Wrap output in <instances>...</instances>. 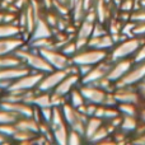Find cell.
I'll return each instance as SVG.
<instances>
[{
  "label": "cell",
  "mask_w": 145,
  "mask_h": 145,
  "mask_svg": "<svg viewBox=\"0 0 145 145\" xmlns=\"http://www.w3.org/2000/svg\"><path fill=\"white\" fill-rule=\"evenodd\" d=\"M115 46V41H113L112 36L110 33L105 36H99V37H90L88 41V47L97 48V50H111Z\"/></svg>",
  "instance_id": "2e32d148"
},
{
  "label": "cell",
  "mask_w": 145,
  "mask_h": 145,
  "mask_svg": "<svg viewBox=\"0 0 145 145\" xmlns=\"http://www.w3.org/2000/svg\"><path fill=\"white\" fill-rule=\"evenodd\" d=\"M41 110V118L42 122H51V117H52V107H45V108H40Z\"/></svg>",
  "instance_id": "f35d334b"
},
{
  "label": "cell",
  "mask_w": 145,
  "mask_h": 145,
  "mask_svg": "<svg viewBox=\"0 0 145 145\" xmlns=\"http://www.w3.org/2000/svg\"><path fill=\"white\" fill-rule=\"evenodd\" d=\"M18 120V116L15 115L12 111L4 110V108H0V125H4V123H14Z\"/></svg>",
  "instance_id": "1f68e13d"
},
{
  "label": "cell",
  "mask_w": 145,
  "mask_h": 145,
  "mask_svg": "<svg viewBox=\"0 0 145 145\" xmlns=\"http://www.w3.org/2000/svg\"><path fill=\"white\" fill-rule=\"evenodd\" d=\"M54 1H60V3H66L68 4V0H54Z\"/></svg>",
  "instance_id": "681fc988"
},
{
  "label": "cell",
  "mask_w": 145,
  "mask_h": 145,
  "mask_svg": "<svg viewBox=\"0 0 145 145\" xmlns=\"http://www.w3.org/2000/svg\"><path fill=\"white\" fill-rule=\"evenodd\" d=\"M40 52L54 69H65L71 63V59L66 56L60 48H43V50H40Z\"/></svg>",
  "instance_id": "52a82bcc"
},
{
  "label": "cell",
  "mask_w": 145,
  "mask_h": 145,
  "mask_svg": "<svg viewBox=\"0 0 145 145\" xmlns=\"http://www.w3.org/2000/svg\"><path fill=\"white\" fill-rule=\"evenodd\" d=\"M144 107H145V105H144Z\"/></svg>",
  "instance_id": "816d5d0a"
},
{
  "label": "cell",
  "mask_w": 145,
  "mask_h": 145,
  "mask_svg": "<svg viewBox=\"0 0 145 145\" xmlns=\"http://www.w3.org/2000/svg\"><path fill=\"white\" fill-rule=\"evenodd\" d=\"M0 10H1V9H0Z\"/></svg>",
  "instance_id": "f5cc1de1"
},
{
  "label": "cell",
  "mask_w": 145,
  "mask_h": 145,
  "mask_svg": "<svg viewBox=\"0 0 145 145\" xmlns=\"http://www.w3.org/2000/svg\"><path fill=\"white\" fill-rule=\"evenodd\" d=\"M134 64H135L134 63V59H131V57H126V59H122V60L115 61V63H112V66H111L110 71H108L107 78L111 82L116 83L133 68Z\"/></svg>",
  "instance_id": "8fae6325"
},
{
  "label": "cell",
  "mask_w": 145,
  "mask_h": 145,
  "mask_svg": "<svg viewBox=\"0 0 145 145\" xmlns=\"http://www.w3.org/2000/svg\"><path fill=\"white\" fill-rule=\"evenodd\" d=\"M111 66H112V63H111L107 57L106 60L93 65V68L90 69V71L88 72V74H85L84 76L80 79V83H82V84H92V83H95L97 80L107 76Z\"/></svg>",
  "instance_id": "9c48e42d"
},
{
  "label": "cell",
  "mask_w": 145,
  "mask_h": 145,
  "mask_svg": "<svg viewBox=\"0 0 145 145\" xmlns=\"http://www.w3.org/2000/svg\"><path fill=\"white\" fill-rule=\"evenodd\" d=\"M134 5H135V0H122V3H121V10H123V12H131V10H134Z\"/></svg>",
  "instance_id": "60d3db41"
},
{
  "label": "cell",
  "mask_w": 145,
  "mask_h": 145,
  "mask_svg": "<svg viewBox=\"0 0 145 145\" xmlns=\"http://www.w3.org/2000/svg\"><path fill=\"white\" fill-rule=\"evenodd\" d=\"M54 36V28L45 20V18L38 19L32 35L29 36V40H36V38H45V37H52Z\"/></svg>",
  "instance_id": "e0dca14e"
},
{
  "label": "cell",
  "mask_w": 145,
  "mask_h": 145,
  "mask_svg": "<svg viewBox=\"0 0 145 145\" xmlns=\"http://www.w3.org/2000/svg\"><path fill=\"white\" fill-rule=\"evenodd\" d=\"M31 105L36 106L38 108L52 107V105H51V92H40L38 90L31 101Z\"/></svg>",
  "instance_id": "cb8c5ba5"
},
{
  "label": "cell",
  "mask_w": 145,
  "mask_h": 145,
  "mask_svg": "<svg viewBox=\"0 0 145 145\" xmlns=\"http://www.w3.org/2000/svg\"><path fill=\"white\" fill-rule=\"evenodd\" d=\"M66 75H68V71L65 69H54L52 71L46 72L41 82L38 83L37 89L40 92H54V89Z\"/></svg>",
  "instance_id": "ba28073f"
},
{
  "label": "cell",
  "mask_w": 145,
  "mask_h": 145,
  "mask_svg": "<svg viewBox=\"0 0 145 145\" xmlns=\"http://www.w3.org/2000/svg\"><path fill=\"white\" fill-rule=\"evenodd\" d=\"M68 102L65 95H61V94H57L55 92H51V105L54 106H57V107H61L64 103Z\"/></svg>",
  "instance_id": "8d00e7d4"
},
{
  "label": "cell",
  "mask_w": 145,
  "mask_h": 145,
  "mask_svg": "<svg viewBox=\"0 0 145 145\" xmlns=\"http://www.w3.org/2000/svg\"><path fill=\"white\" fill-rule=\"evenodd\" d=\"M9 143V138L4 136L1 133H0V144H8Z\"/></svg>",
  "instance_id": "7dc6e473"
},
{
  "label": "cell",
  "mask_w": 145,
  "mask_h": 145,
  "mask_svg": "<svg viewBox=\"0 0 145 145\" xmlns=\"http://www.w3.org/2000/svg\"><path fill=\"white\" fill-rule=\"evenodd\" d=\"M43 72H38V71H32L24 74L23 76L18 78L17 80L10 84V87L8 88L7 90H10V92H19V93H24L27 90L31 89H36L38 85V83L41 82V79L43 78ZM5 90V92H7Z\"/></svg>",
  "instance_id": "5b68a950"
},
{
  "label": "cell",
  "mask_w": 145,
  "mask_h": 145,
  "mask_svg": "<svg viewBox=\"0 0 145 145\" xmlns=\"http://www.w3.org/2000/svg\"><path fill=\"white\" fill-rule=\"evenodd\" d=\"M120 113L121 112L118 111V108H116V107H110V106H105V105H98L94 116H97V117L102 118V120H105V121H108V120H111V118L118 116Z\"/></svg>",
  "instance_id": "7402d4cb"
},
{
  "label": "cell",
  "mask_w": 145,
  "mask_h": 145,
  "mask_svg": "<svg viewBox=\"0 0 145 145\" xmlns=\"http://www.w3.org/2000/svg\"><path fill=\"white\" fill-rule=\"evenodd\" d=\"M84 135H82L80 133L75 130H69V135H68V144L69 145H80L84 141Z\"/></svg>",
  "instance_id": "d6a6232c"
},
{
  "label": "cell",
  "mask_w": 145,
  "mask_h": 145,
  "mask_svg": "<svg viewBox=\"0 0 145 145\" xmlns=\"http://www.w3.org/2000/svg\"><path fill=\"white\" fill-rule=\"evenodd\" d=\"M60 50L63 51L66 56H69V57L71 59L72 56L78 52V47H76V43H75V38L74 40H70L69 42H66L63 47H60Z\"/></svg>",
  "instance_id": "836d02e7"
},
{
  "label": "cell",
  "mask_w": 145,
  "mask_h": 145,
  "mask_svg": "<svg viewBox=\"0 0 145 145\" xmlns=\"http://www.w3.org/2000/svg\"><path fill=\"white\" fill-rule=\"evenodd\" d=\"M134 144H145V134L143 135L138 136V138H135V140H134Z\"/></svg>",
  "instance_id": "f6af8a7d"
},
{
  "label": "cell",
  "mask_w": 145,
  "mask_h": 145,
  "mask_svg": "<svg viewBox=\"0 0 145 145\" xmlns=\"http://www.w3.org/2000/svg\"><path fill=\"white\" fill-rule=\"evenodd\" d=\"M108 33V28H106V23H101V22H95L94 23V28H93V33L92 37H99V36H105Z\"/></svg>",
  "instance_id": "d590c367"
},
{
  "label": "cell",
  "mask_w": 145,
  "mask_h": 145,
  "mask_svg": "<svg viewBox=\"0 0 145 145\" xmlns=\"http://www.w3.org/2000/svg\"><path fill=\"white\" fill-rule=\"evenodd\" d=\"M25 42L24 37L15 36V37L0 38V55H8V54H15L18 48H20Z\"/></svg>",
  "instance_id": "5bb4252c"
},
{
  "label": "cell",
  "mask_w": 145,
  "mask_h": 145,
  "mask_svg": "<svg viewBox=\"0 0 145 145\" xmlns=\"http://www.w3.org/2000/svg\"><path fill=\"white\" fill-rule=\"evenodd\" d=\"M29 71L31 69L25 64H20V65L12 66V68H3L0 69V82H14Z\"/></svg>",
  "instance_id": "4fadbf2b"
},
{
  "label": "cell",
  "mask_w": 145,
  "mask_h": 145,
  "mask_svg": "<svg viewBox=\"0 0 145 145\" xmlns=\"http://www.w3.org/2000/svg\"><path fill=\"white\" fill-rule=\"evenodd\" d=\"M139 117L141 118V121L145 122V107L144 108H139Z\"/></svg>",
  "instance_id": "bcb514c9"
},
{
  "label": "cell",
  "mask_w": 145,
  "mask_h": 145,
  "mask_svg": "<svg viewBox=\"0 0 145 145\" xmlns=\"http://www.w3.org/2000/svg\"><path fill=\"white\" fill-rule=\"evenodd\" d=\"M18 127L17 125L14 123H4V125H0V133L3 134L4 136H7V138L12 139L13 135H14L15 133H17Z\"/></svg>",
  "instance_id": "e575fe53"
},
{
  "label": "cell",
  "mask_w": 145,
  "mask_h": 145,
  "mask_svg": "<svg viewBox=\"0 0 145 145\" xmlns=\"http://www.w3.org/2000/svg\"><path fill=\"white\" fill-rule=\"evenodd\" d=\"M108 57V51L97 50L92 47H85L79 50L71 57V63L76 65H95Z\"/></svg>",
  "instance_id": "277c9868"
},
{
  "label": "cell",
  "mask_w": 145,
  "mask_h": 145,
  "mask_svg": "<svg viewBox=\"0 0 145 145\" xmlns=\"http://www.w3.org/2000/svg\"><path fill=\"white\" fill-rule=\"evenodd\" d=\"M144 42H145V37L134 36V37L126 38V40L116 43V45L111 48V52L108 54V60H110L111 63H115V61L134 56L136 51L139 50V47H140Z\"/></svg>",
  "instance_id": "7a4b0ae2"
},
{
  "label": "cell",
  "mask_w": 145,
  "mask_h": 145,
  "mask_svg": "<svg viewBox=\"0 0 145 145\" xmlns=\"http://www.w3.org/2000/svg\"><path fill=\"white\" fill-rule=\"evenodd\" d=\"M37 135L38 134L31 133L28 130H20V129H18L17 133L13 135L12 140L17 141L19 144H35V138Z\"/></svg>",
  "instance_id": "484cf974"
},
{
  "label": "cell",
  "mask_w": 145,
  "mask_h": 145,
  "mask_svg": "<svg viewBox=\"0 0 145 145\" xmlns=\"http://www.w3.org/2000/svg\"><path fill=\"white\" fill-rule=\"evenodd\" d=\"M15 55H17L18 57L23 61V64H25L32 71H38V72L46 74V72L54 70V68L46 61V59L41 55L40 51L32 48L28 45V42L24 43L20 48H18V50L15 51Z\"/></svg>",
  "instance_id": "6da1fadb"
},
{
  "label": "cell",
  "mask_w": 145,
  "mask_h": 145,
  "mask_svg": "<svg viewBox=\"0 0 145 145\" xmlns=\"http://www.w3.org/2000/svg\"><path fill=\"white\" fill-rule=\"evenodd\" d=\"M110 129H108L107 123H103L102 126H101L99 129H98L97 131L94 133V135L92 136V138L89 139L88 141H90V143H101V141H103L105 139H108V135H110Z\"/></svg>",
  "instance_id": "f546056e"
},
{
  "label": "cell",
  "mask_w": 145,
  "mask_h": 145,
  "mask_svg": "<svg viewBox=\"0 0 145 145\" xmlns=\"http://www.w3.org/2000/svg\"><path fill=\"white\" fill-rule=\"evenodd\" d=\"M40 123L33 116H24V117H18L15 121V125L20 130H28L31 133L40 134Z\"/></svg>",
  "instance_id": "ac0fdd59"
},
{
  "label": "cell",
  "mask_w": 145,
  "mask_h": 145,
  "mask_svg": "<svg viewBox=\"0 0 145 145\" xmlns=\"http://www.w3.org/2000/svg\"><path fill=\"white\" fill-rule=\"evenodd\" d=\"M103 123H105V120L97 117V116H90V117H88L87 122H85V133H84L85 140H89V139L94 135L95 131H97Z\"/></svg>",
  "instance_id": "44dd1931"
},
{
  "label": "cell",
  "mask_w": 145,
  "mask_h": 145,
  "mask_svg": "<svg viewBox=\"0 0 145 145\" xmlns=\"http://www.w3.org/2000/svg\"><path fill=\"white\" fill-rule=\"evenodd\" d=\"M117 108L122 115L127 116H139V107L135 103H118Z\"/></svg>",
  "instance_id": "4dcf8cb0"
},
{
  "label": "cell",
  "mask_w": 145,
  "mask_h": 145,
  "mask_svg": "<svg viewBox=\"0 0 145 145\" xmlns=\"http://www.w3.org/2000/svg\"><path fill=\"white\" fill-rule=\"evenodd\" d=\"M79 88L84 95L85 101L89 103H94V105H102L108 93L95 84H82L80 83Z\"/></svg>",
  "instance_id": "30bf717a"
},
{
  "label": "cell",
  "mask_w": 145,
  "mask_h": 145,
  "mask_svg": "<svg viewBox=\"0 0 145 145\" xmlns=\"http://www.w3.org/2000/svg\"><path fill=\"white\" fill-rule=\"evenodd\" d=\"M15 36H23V32L19 25L5 22L0 23V38L15 37Z\"/></svg>",
  "instance_id": "603a6c76"
},
{
  "label": "cell",
  "mask_w": 145,
  "mask_h": 145,
  "mask_svg": "<svg viewBox=\"0 0 145 145\" xmlns=\"http://www.w3.org/2000/svg\"><path fill=\"white\" fill-rule=\"evenodd\" d=\"M94 23L95 22H89V20L83 19L79 23V27L76 28V32H75V37L76 38H87L89 40L92 37L93 33V28H94Z\"/></svg>",
  "instance_id": "d4e9b609"
},
{
  "label": "cell",
  "mask_w": 145,
  "mask_h": 145,
  "mask_svg": "<svg viewBox=\"0 0 145 145\" xmlns=\"http://www.w3.org/2000/svg\"><path fill=\"white\" fill-rule=\"evenodd\" d=\"M139 88H138V92L140 93L141 98H145V80H143L141 83H139Z\"/></svg>",
  "instance_id": "ee69618b"
},
{
  "label": "cell",
  "mask_w": 145,
  "mask_h": 145,
  "mask_svg": "<svg viewBox=\"0 0 145 145\" xmlns=\"http://www.w3.org/2000/svg\"><path fill=\"white\" fill-rule=\"evenodd\" d=\"M66 99H68V102L70 103L71 106H74L75 108H78L82 105L87 103V101H85L84 95H83V93H82V90H80L79 87L72 88L70 90V93L66 95Z\"/></svg>",
  "instance_id": "4316f807"
},
{
  "label": "cell",
  "mask_w": 145,
  "mask_h": 145,
  "mask_svg": "<svg viewBox=\"0 0 145 145\" xmlns=\"http://www.w3.org/2000/svg\"><path fill=\"white\" fill-rule=\"evenodd\" d=\"M64 112V117L68 123V126L71 130H75L78 133H80L82 135H84L85 133V122L88 120V116L82 113L78 108H75L74 106H71L69 102L64 103L61 106Z\"/></svg>",
  "instance_id": "3957f363"
},
{
  "label": "cell",
  "mask_w": 145,
  "mask_h": 145,
  "mask_svg": "<svg viewBox=\"0 0 145 145\" xmlns=\"http://www.w3.org/2000/svg\"><path fill=\"white\" fill-rule=\"evenodd\" d=\"M98 0H83V5H84V9L85 12H87L88 9H92V8H94L95 3H97Z\"/></svg>",
  "instance_id": "7bdbcfd3"
},
{
  "label": "cell",
  "mask_w": 145,
  "mask_h": 145,
  "mask_svg": "<svg viewBox=\"0 0 145 145\" xmlns=\"http://www.w3.org/2000/svg\"><path fill=\"white\" fill-rule=\"evenodd\" d=\"M0 108L12 111L18 117H24V116H33L35 106L24 102V101H18V102H7V101H0Z\"/></svg>",
  "instance_id": "7c38bea8"
},
{
  "label": "cell",
  "mask_w": 145,
  "mask_h": 145,
  "mask_svg": "<svg viewBox=\"0 0 145 145\" xmlns=\"http://www.w3.org/2000/svg\"><path fill=\"white\" fill-rule=\"evenodd\" d=\"M1 93H3V90H1V89H0V94H1Z\"/></svg>",
  "instance_id": "f907efd6"
},
{
  "label": "cell",
  "mask_w": 145,
  "mask_h": 145,
  "mask_svg": "<svg viewBox=\"0 0 145 145\" xmlns=\"http://www.w3.org/2000/svg\"><path fill=\"white\" fill-rule=\"evenodd\" d=\"M70 127L68 126V123H61L57 126H51V131H52L54 140L56 144L59 145H66L68 144V135Z\"/></svg>",
  "instance_id": "ffe728a7"
},
{
  "label": "cell",
  "mask_w": 145,
  "mask_h": 145,
  "mask_svg": "<svg viewBox=\"0 0 145 145\" xmlns=\"http://www.w3.org/2000/svg\"><path fill=\"white\" fill-rule=\"evenodd\" d=\"M139 125V121L136 118V116H127L123 115L122 118V123H121L120 129L123 130L125 133H131V131H135L136 127Z\"/></svg>",
  "instance_id": "f1b7e54d"
},
{
  "label": "cell",
  "mask_w": 145,
  "mask_h": 145,
  "mask_svg": "<svg viewBox=\"0 0 145 145\" xmlns=\"http://www.w3.org/2000/svg\"><path fill=\"white\" fill-rule=\"evenodd\" d=\"M23 64V61L18 57L15 54H8V55H0V69L12 68Z\"/></svg>",
  "instance_id": "83f0119b"
},
{
  "label": "cell",
  "mask_w": 145,
  "mask_h": 145,
  "mask_svg": "<svg viewBox=\"0 0 145 145\" xmlns=\"http://www.w3.org/2000/svg\"><path fill=\"white\" fill-rule=\"evenodd\" d=\"M97 20L101 23H107L111 19V7L107 0H98L94 5Z\"/></svg>",
  "instance_id": "d6986e66"
},
{
  "label": "cell",
  "mask_w": 145,
  "mask_h": 145,
  "mask_svg": "<svg viewBox=\"0 0 145 145\" xmlns=\"http://www.w3.org/2000/svg\"><path fill=\"white\" fill-rule=\"evenodd\" d=\"M134 36L138 37H145V23H139L134 28Z\"/></svg>",
  "instance_id": "b9f144b4"
},
{
  "label": "cell",
  "mask_w": 145,
  "mask_h": 145,
  "mask_svg": "<svg viewBox=\"0 0 145 145\" xmlns=\"http://www.w3.org/2000/svg\"><path fill=\"white\" fill-rule=\"evenodd\" d=\"M4 22V10H0V23Z\"/></svg>",
  "instance_id": "c3c4849f"
},
{
  "label": "cell",
  "mask_w": 145,
  "mask_h": 145,
  "mask_svg": "<svg viewBox=\"0 0 145 145\" xmlns=\"http://www.w3.org/2000/svg\"><path fill=\"white\" fill-rule=\"evenodd\" d=\"M145 80V61L135 63V65L130 69L120 80L115 83L116 88L127 87V85H135Z\"/></svg>",
  "instance_id": "8992f818"
},
{
  "label": "cell",
  "mask_w": 145,
  "mask_h": 145,
  "mask_svg": "<svg viewBox=\"0 0 145 145\" xmlns=\"http://www.w3.org/2000/svg\"><path fill=\"white\" fill-rule=\"evenodd\" d=\"M80 79H82V76H80L79 74H68L59 83V85L54 89V92L66 97V95L70 93V90L72 88L78 87V85L80 84Z\"/></svg>",
  "instance_id": "9a60e30c"
},
{
  "label": "cell",
  "mask_w": 145,
  "mask_h": 145,
  "mask_svg": "<svg viewBox=\"0 0 145 145\" xmlns=\"http://www.w3.org/2000/svg\"><path fill=\"white\" fill-rule=\"evenodd\" d=\"M134 63H141L145 61V42L139 47V50L135 52V55L133 56Z\"/></svg>",
  "instance_id": "ab89813d"
},
{
  "label": "cell",
  "mask_w": 145,
  "mask_h": 145,
  "mask_svg": "<svg viewBox=\"0 0 145 145\" xmlns=\"http://www.w3.org/2000/svg\"><path fill=\"white\" fill-rule=\"evenodd\" d=\"M130 20L136 23V24H139V23H145V9H138L134 13H131Z\"/></svg>",
  "instance_id": "74e56055"
}]
</instances>
